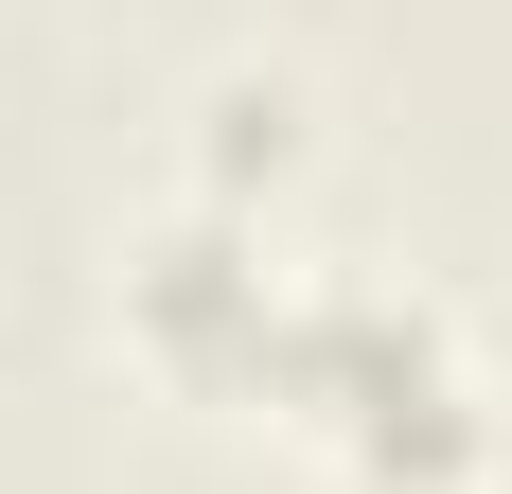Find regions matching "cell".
<instances>
[{
  "label": "cell",
  "mask_w": 512,
  "mask_h": 494,
  "mask_svg": "<svg viewBox=\"0 0 512 494\" xmlns=\"http://www.w3.org/2000/svg\"><path fill=\"white\" fill-rule=\"evenodd\" d=\"M265 406H318V424H336L354 459H389V477H442V459L477 442L460 353H442V318H407V300H283Z\"/></svg>",
  "instance_id": "cell-1"
}]
</instances>
